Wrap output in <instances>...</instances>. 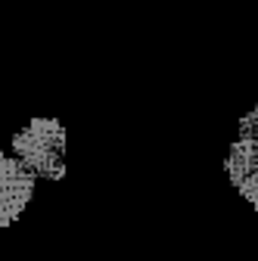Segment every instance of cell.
I'll return each instance as SVG.
<instances>
[{
	"label": "cell",
	"instance_id": "3957f363",
	"mask_svg": "<svg viewBox=\"0 0 258 261\" xmlns=\"http://www.w3.org/2000/svg\"><path fill=\"white\" fill-rule=\"evenodd\" d=\"M224 165H227L230 184L258 208V146L246 137H237Z\"/></svg>",
	"mask_w": 258,
	"mask_h": 261
},
{
	"label": "cell",
	"instance_id": "7a4b0ae2",
	"mask_svg": "<svg viewBox=\"0 0 258 261\" xmlns=\"http://www.w3.org/2000/svg\"><path fill=\"white\" fill-rule=\"evenodd\" d=\"M35 190H38V174L16 152L0 149V230H7L19 221V215L35 199Z\"/></svg>",
	"mask_w": 258,
	"mask_h": 261
},
{
	"label": "cell",
	"instance_id": "6da1fadb",
	"mask_svg": "<svg viewBox=\"0 0 258 261\" xmlns=\"http://www.w3.org/2000/svg\"><path fill=\"white\" fill-rule=\"evenodd\" d=\"M13 152L38 174V180H59L66 174V127L56 118H31L13 134Z\"/></svg>",
	"mask_w": 258,
	"mask_h": 261
},
{
	"label": "cell",
	"instance_id": "277c9868",
	"mask_svg": "<svg viewBox=\"0 0 258 261\" xmlns=\"http://www.w3.org/2000/svg\"><path fill=\"white\" fill-rule=\"evenodd\" d=\"M240 137H246V140H252V143L258 146V106L240 121Z\"/></svg>",
	"mask_w": 258,
	"mask_h": 261
}]
</instances>
